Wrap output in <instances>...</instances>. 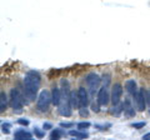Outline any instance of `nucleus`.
<instances>
[{
    "label": "nucleus",
    "mask_w": 150,
    "mask_h": 140,
    "mask_svg": "<svg viewBox=\"0 0 150 140\" xmlns=\"http://www.w3.org/2000/svg\"><path fill=\"white\" fill-rule=\"evenodd\" d=\"M125 89L126 91L129 93L130 95H135V93H137L139 89H138V86H137V81L133 80V79H130V80H128L125 83Z\"/></svg>",
    "instance_id": "12"
},
{
    "label": "nucleus",
    "mask_w": 150,
    "mask_h": 140,
    "mask_svg": "<svg viewBox=\"0 0 150 140\" xmlns=\"http://www.w3.org/2000/svg\"><path fill=\"white\" fill-rule=\"evenodd\" d=\"M10 103L11 109L14 110V113L16 114H21L23 113V108H24V96L21 95V93L16 88H13L10 90Z\"/></svg>",
    "instance_id": "2"
},
{
    "label": "nucleus",
    "mask_w": 150,
    "mask_h": 140,
    "mask_svg": "<svg viewBox=\"0 0 150 140\" xmlns=\"http://www.w3.org/2000/svg\"><path fill=\"white\" fill-rule=\"evenodd\" d=\"M18 124L24 125V127H28V125H29V120H28V119H19L18 120Z\"/></svg>",
    "instance_id": "26"
},
{
    "label": "nucleus",
    "mask_w": 150,
    "mask_h": 140,
    "mask_svg": "<svg viewBox=\"0 0 150 140\" xmlns=\"http://www.w3.org/2000/svg\"><path fill=\"white\" fill-rule=\"evenodd\" d=\"M110 80H111V75H110V74H104V75H103V83H104L105 86H109Z\"/></svg>",
    "instance_id": "20"
},
{
    "label": "nucleus",
    "mask_w": 150,
    "mask_h": 140,
    "mask_svg": "<svg viewBox=\"0 0 150 140\" xmlns=\"http://www.w3.org/2000/svg\"><path fill=\"white\" fill-rule=\"evenodd\" d=\"M50 103H51V96L49 94L48 90H43L38 96L36 100V108L41 113H46L50 108Z\"/></svg>",
    "instance_id": "3"
},
{
    "label": "nucleus",
    "mask_w": 150,
    "mask_h": 140,
    "mask_svg": "<svg viewBox=\"0 0 150 140\" xmlns=\"http://www.w3.org/2000/svg\"><path fill=\"white\" fill-rule=\"evenodd\" d=\"M143 139L144 140H150V133H148V134H145L144 136H143Z\"/></svg>",
    "instance_id": "30"
},
{
    "label": "nucleus",
    "mask_w": 150,
    "mask_h": 140,
    "mask_svg": "<svg viewBox=\"0 0 150 140\" xmlns=\"http://www.w3.org/2000/svg\"><path fill=\"white\" fill-rule=\"evenodd\" d=\"M78 98H79V105H80V108H86L89 105V94L85 88H79L78 89Z\"/></svg>",
    "instance_id": "8"
},
{
    "label": "nucleus",
    "mask_w": 150,
    "mask_h": 140,
    "mask_svg": "<svg viewBox=\"0 0 150 140\" xmlns=\"http://www.w3.org/2000/svg\"><path fill=\"white\" fill-rule=\"evenodd\" d=\"M40 74L36 71H29L24 78V93L30 101L36 99L38 91L40 88Z\"/></svg>",
    "instance_id": "1"
},
{
    "label": "nucleus",
    "mask_w": 150,
    "mask_h": 140,
    "mask_svg": "<svg viewBox=\"0 0 150 140\" xmlns=\"http://www.w3.org/2000/svg\"><path fill=\"white\" fill-rule=\"evenodd\" d=\"M145 125H146L145 121H140V123H133V124H131V127L135 128V129H142V128L145 127Z\"/></svg>",
    "instance_id": "23"
},
{
    "label": "nucleus",
    "mask_w": 150,
    "mask_h": 140,
    "mask_svg": "<svg viewBox=\"0 0 150 140\" xmlns=\"http://www.w3.org/2000/svg\"><path fill=\"white\" fill-rule=\"evenodd\" d=\"M121 96H123V86H121L120 84L112 85V90H111V103L112 104L120 103Z\"/></svg>",
    "instance_id": "7"
},
{
    "label": "nucleus",
    "mask_w": 150,
    "mask_h": 140,
    "mask_svg": "<svg viewBox=\"0 0 150 140\" xmlns=\"http://www.w3.org/2000/svg\"><path fill=\"white\" fill-rule=\"evenodd\" d=\"M8 106V98L4 91L0 93V113H4Z\"/></svg>",
    "instance_id": "15"
},
{
    "label": "nucleus",
    "mask_w": 150,
    "mask_h": 140,
    "mask_svg": "<svg viewBox=\"0 0 150 140\" xmlns=\"http://www.w3.org/2000/svg\"><path fill=\"white\" fill-rule=\"evenodd\" d=\"M43 128H44L45 130H49V129H53V125H51L50 123H44V125H43Z\"/></svg>",
    "instance_id": "29"
},
{
    "label": "nucleus",
    "mask_w": 150,
    "mask_h": 140,
    "mask_svg": "<svg viewBox=\"0 0 150 140\" xmlns=\"http://www.w3.org/2000/svg\"><path fill=\"white\" fill-rule=\"evenodd\" d=\"M60 101H62V90H60L59 88L54 86L53 91H51V103H53L55 106H59Z\"/></svg>",
    "instance_id": "10"
},
{
    "label": "nucleus",
    "mask_w": 150,
    "mask_h": 140,
    "mask_svg": "<svg viewBox=\"0 0 150 140\" xmlns=\"http://www.w3.org/2000/svg\"><path fill=\"white\" fill-rule=\"evenodd\" d=\"M145 96H146V104H148V106L150 108V90L145 93Z\"/></svg>",
    "instance_id": "28"
},
{
    "label": "nucleus",
    "mask_w": 150,
    "mask_h": 140,
    "mask_svg": "<svg viewBox=\"0 0 150 140\" xmlns=\"http://www.w3.org/2000/svg\"><path fill=\"white\" fill-rule=\"evenodd\" d=\"M76 127L79 130H84V129H88L90 127V123H89V121H81V123H79Z\"/></svg>",
    "instance_id": "21"
},
{
    "label": "nucleus",
    "mask_w": 150,
    "mask_h": 140,
    "mask_svg": "<svg viewBox=\"0 0 150 140\" xmlns=\"http://www.w3.org/2000/svg\"><path fill=\"white\" fill-rule=\"evenodd\" d=\"M123 111H124V104L118 103V104H114V106H112L111 110H110V113H111V115H114V116H119Z\"/></svg>",
    "instance_id": "16"
},
{
    "label": "nucleus",
    "mask_w": 150,
    "mask_h": 140,
    "mask_svg": "<svg viewBox=\"0 0 150 140\" xmlns=\"http://www.w3.org/2000/svg\"><path fill=\"white\" fill-rule=\"evenodd\" d=\"M96 100L101 106L108 105L109 100H111V98H109V91H108V86H103L98 90V95H96Z\"/></svg>",
    "instance_id": "6"
},
{
    "label": "nucleus",
    "mask_w": 150,
    "mask_h": 140,
    "mask_svg": "<svg viewBox=\"0 0 150 140\" xmlns=\"http://www.w3.org/2000/svg\"><path fill=\"white\" fill-rule=\"evenodd\" d=\"M62 136H63V132H62V129H54L53 132H51V134H50V139H53V140L60 139Z\"/></svg>",
    "instance_id": "18"
},
{
    "label": "nucleus",
    "mask_w": 150,
    "mask_h": 140,
    "mask_svg": "<svg viewBox=\"0 0 150 140\" xmlns=\"http://www.w3.org/2000/svg\"><path fill=\"white\" fill-rule=\"evenodd\" d=\"M71 108H73V106L70 105V103L67 100V103H65V104L59 105L58 111H59V114L62 115V116H67V118H68V116H71V114H73Z\"/></svg>",
    "instance_id": "11"
},
{
    "label": "nucleus",
    "mask_w": 150,
    "mask_h": 140,
    "mask_svg": "<svg viewBox=\"0 0 150 140\" xmlns=\"http://www.w3.org/2000/svg\"><path fill=\"white\" fill-rule=\"evenodd\" d=\"M134 100H135V105L139 111H144L146 108V96H145V91L143 89H139L134 95Z\"/></svg>",
    "instance_id": "5"
},
{
    "label": "nucleus",
    "mask_w": 150,
    "mask_h": 140,
    "mask_svg": "<svg viewBox=\"0 0 150 140\" xmlns=\"http://www.w3.org/2000/svg\"><path fill=\"white\" fill-rule=\"evenodd\" d=\"M69 135H70V136L76 138V139H86V138L89 136L88 133H81L80 130H70Z\"/></svg>",
    "instance_id": "17"
},
{
    "label": "nucleus",
    "mask_w": 150,
    "mask_h": 140,
    "mask_svg": "<svg viewBox=\"0 0 150 140\" xmlns=\"http://www.w3.org/2000/svg\"><path fill=\"white\" fill-rule=\"evenodd\" d=\"M10 129H11V124L10 123H3L1 124V132L4 133V134H9L10 133Z\"/></svg>",
    "instance_id": "19"
},
{
    "label": "nucleus",
    "mask_w": 150,
    "mask_h": 140,
    "mask_svg": "<svg viewBox=\"0 0 150 140\" xmlns=\"http://www.w3.org/2000/svg\"><path fill=\"white\" fill-rule=\"evenodd\" d=\"M100 104L99 103H98V104H95V103H94V104H91V110L94 111V113H99L100 111Z\"/></svg>",
    "instance_id": "24"
},
{
    "label": "nucleus",
    "mask_w": 150,
    "mask_h": 140,
    "mask_svg": "<svg viewBox=\"0 0 150 140\" xmlns=\"http://www.w3.org/2000/svg\"><path fill=\"white\" fill-rule=\"evenodd\" d=\"M124 113H125L126 118H133V116H135V109L133 108V105H131L129 99H126L124 103Z\"/></svg>",
    "instance_id": "13"
},
{
    "label": "nucleus",
    "mask_w": 150,
    "mask_h": 140,
    "mask_svg": "<svg viewBox=\"0 0 150 140\" xmlns=\"http://www.w3.org/2000/svg\"><path fill=\"white\" fill-rule=\"evenodd\" d=\"M14 138H15V140H31L33 135H31V133L26 132L25 129H19L15 132V134H14Z\"/></svg>",
    "instance_id": "9"
},
{
    "label": "nucleus",
    "mask_w": 150,
    "mask_h": 140,
    "mask_svg": "<svg viewBox=\"0 0 150 140\" xmlns=\"http://www.w3.org/2000/svg\"><path fill=\"white\" fill-rule=\"evenodd\" d=\"M74 127V123H60V128H67L70 129Z\"/></svg>",
    "instance_id": "25"
},
{
    "label": "nucleus",
    "mask_w": 150,
    "mask_h": 140,
    "mask_svg": "<svg viewBox=\"0 0 150 140\" xmlns=\"http://www.w3.org/2000/svg\"><path fill=\"white\" fill-rule=\"evenodd\" d=\"M101 80H103V79L98 75V74H95V73H90V74H88V75H86L85 83H86L88 89L90 90L91 94H95V91L99 89V85H100Z\"/></svg>",
    "instance_id": "4"
},
{
    "label": "nucleus",
    "mask_w": 150,
    "mask_h": 140,
    "mask_svg": "<svg viewBox=\"0 0 150 140\" xmlns=\"http://www.w3.org/2000/svg\"><path fill=\"white\" fill-rule=\"evenodd\" d=\"M34 134H35V136L36 138H39V139H41V138H44V135H45V133L44 132H41V130L39 129V128H34Z\"/></svg>",
    "instance_id": "22"
},
{
    "label": "nucleus",
    "mask_w": 150,
    "mask_h": 140,
    "mask_svg": "<svg viewBox=\"0 0 150 140\" xmlns=\"http://www.w3.org/2000/svg\"><path fill=\"white\" fill-rule=\"evenodd\" d=\"M67 100L70 103V105H71L73 108H75V109H79V108H80V105H79L78 91H76V93H75V91H70V94H69V96H68Z\"/></svg>",
    "instance_id": "14"
},
{
    "label": "nucleus",
    "mask_w": 150,
    "mask_h": 140,
    "mask_svg": "<svg viewBox=\"0 0 150 140\" xmlns=\"http://www.w3.org/2000/svg\"><path fill=\"white\" fill-rule=\"evenodd\" d=\"M79 113H80V115H81V116H88L89 111H88V109H86V108H80V109H79Z\"/></svg>",
    "instance_id": "27"
}]
</instances>
